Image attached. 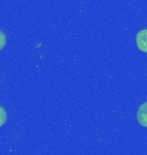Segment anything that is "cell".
<instances>
[{
  "instance_id": "6da1fadb",
  "label": "cell",
  "mask_w": 147,
  "mask_h": 155,
  "mask_svg": "<svg viewBox=\"0 0 147 155\" xmlns=\"http://www.w3.org/2000/svg\"><path fill=\"white\" fill-rule=\"evenodd\" d=\"M136 44L141 52L147 53V28L141 30L136 35Z\"/></svg>"
},
{
  "instance_id": "7a4b0ae2",
  "label": "cell",
  "mask_w": 147,
  "mask_h": 155,
  "mask_svg": "<svg viewBox=\"0 0 147 155\" xmlns=\"http://www.w3.org/2000/svg\"><path fill=\"white\" fill-rule=\"evenodd\" d=\"M137 122L142 127L147 128V102L142 104L138 107V110H137Z\"/></svg>"
},
{
  "instance_id": "3957f363",
  "label": "cell",
  "mask_w": 147,
  "mask_h": 155,
  "mask_svg": "<svg viewBox=\"0 0 147 155\" xmlns=\"http://www.w3.org/2000/svg\"><path fill=\"white\" fill-rule=\"evenodd\" d=\"M5 122H7V111L5 109H3L0 106V127H3L5 124Z\"/></svg>"
},
{
  "instance_id": "277c9868",
  "label": "cell",
  "mask_w": 147,
  "mask_h": 155,
  "mask_svg": "<svg viewBox=\"0 0 147 155\" xmlns=\"http://www.w3.org/2000/svg\"><path fill=\"white\" fill-rule=\"evenodd\" d=\"M5 44H7V36L3 31H0V51L5 47Z\"/></svg>"
}]
</instances>
